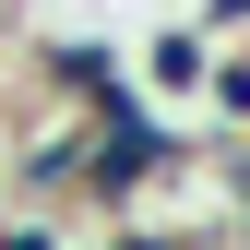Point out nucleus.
Returning a JSON list of instances; mask_svg holds the SVG:
<instances>
[{
  "mask_svg": "<svg viewBox=\"0 0 250 250\" xmlns=\"http://www.w3.org/2000/svg\"><path fill=\"white\" fill-rule=\"evenodd\" d=\"M36 83L72 96L83 119H107V107H131V48H119V36H48L36 48Z\"/></svg>",
  "mask_w": 250,
  "mask_h": 250,
  "instance_id": "2",
  "label": "nucleus"
},
{
  "mask_svg": "<svg viewBox=\"0 0 250 250\" xmlns=\"http://www.w3.org/2000/svg\"><path fill=\"white\" fill-rule=\"evenodd\" d=\"M155 179H179V131H167L143 96H131V107H107V119H83V203H107V214H119V203H143Z\"/></svg>",
  "mask_w": 250,
  "mask_h": 250,
  "instance_id": "1",
  "label": "nucleus"
},
{
  "mask_svg": "<svg viewBox=\"0 0 250 250\" xmlns=\"http://www.w3.org/2000/svg\"><path fill=\"white\" fill-rule=\"evenodd\" d=\"M203 96L227 107V119H250V48H238V60H214V83H203Z\"/></svg>",
  "mask_w": 250,
  "mask_h": 250,
  "instance_id": "5",
  "label": "nucleus"
},
{
  "mask_svg": "<svg viewBox=\"0 0 250 250\" xmlns=\"http://www.w3.org/2000/svg\"><path fill=\"white\" fill-rule=\"evenodd\" d=\"M107 250H179V238H155V227H131V238H107Z\"/></svg>",
  "mask_w": 250,
  "mask_h": 250,
  "instance_id": "8",
  "label": "nucleus"
},
{
  "mask_svg": "<svg viewBox=\"0 0 250 250\" xmlns=\"http://www.w3.org/2000/svg\"><path fill=\"white\" fill-rule=\"evenodd\" d=\"M191 24H203V36H227V24H250V0H203Z\"/></svg>",
  "mask_w": 250,
  "mask_h": 250,
  "instance_id": "7",
  "label": "nucleus"
},
{
  "mask_svg": "<svg viewBox=\"0 0 250 250\" xmlns=\"http://www.w3.org/2000/svg\"><path fill=\"white\" fill-rule=\"evenodd\" d=\"M143 83H155V96H203V83H214V36H203V24H155ZM143 83H131V96H143Z\"/></svg>",
  "mask_w": 250,
  "mask_h": 250,
  "instance_id": "3",
  "label": "nucleus"
},
{
  "mask_svg": "<svg viewBox=\"0 0 250 250\" xmlns=\"http://www.w3.org/2000/svg\"><path fill=\"white\" fill-rule=\"evenodd\" d=\"M0 250H60V227L48 214H0Z\"/></svg>",
  "mask_w": 250,
  "mask_h": 250,
  "instance_id": "6",
  "label": "nucleus"
},
{
  "mask_svg": "<svg viewBox=\"0 0 250 250\" xmlns=\"http://www.w3.org/2000/svg\"><path fill=\"white\" fill-rule=\"evenodd\" d=\"M60 191H83V131H36L12 155V203H60Z\"/></svg>",
  "mask_w": 250,
  "mask_h": 250,
  "instance_id": "4",
  "label": "nucleus"
}]
</instances>
